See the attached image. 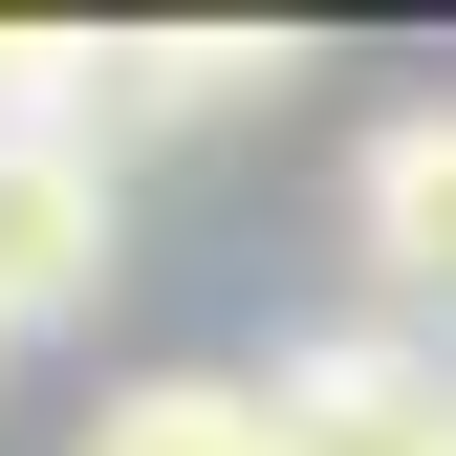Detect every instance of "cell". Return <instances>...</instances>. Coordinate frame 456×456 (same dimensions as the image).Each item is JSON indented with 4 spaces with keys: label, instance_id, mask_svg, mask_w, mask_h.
Returning <instances> with one entry per match:
<instances>
[{
    "label": "cell",
    "instance_id": "obj_7",
    "mask_svg": "<svg viewBox=\"0 0 456 456\" xmlns=\"http://www.w3.org/2000/svg\"><path fill=\"white\" fill-rule=\"evenodd\" d=\"M0 370H22V326H0Z\"/></svg>",
    "mask_w": 456,
    "mask_h": 456
},
{
    "label": "cell",
    "instance_id": "obj_5",
    "mask_svg": "<svg viewBox=\"0 0 456 456\" xmlns=\"http://www.w3.org/2000/svg\"><path fill=\"white\" fill-rule=\"evenodd\" d=\"M66 456H282V391L261 370H131Z\"/></svg>",
    "mask_w": 456,
    "mask_h": 456
},
{
    "label": "cell",
    "instance_id": "obj_6",
    "mask_svg": "<svg viewBox=\"0 0 456 456\" xmlns=\"http://www.w3.org/2000/svg\"><path fill=\"white\" fill-rule=\"evenodd\" d=\"M0 131H109V44L87 22H0Z\"/></svg>",
    "mask_w": 456,
    "mask_h": 456
},
{
    "label": "cell",
    "instance_id": "obj_3",
    "mask_svg": "<svg viewBox=\"0 0 456 456\" xmlns=\"http://www.w3.org/2000/svg\"><path fill=\"white\" fill-rule=\"evenodd\" d=\"M348 261H370V326H456V109H391L348 152Z\"/></svg>",
    "mask_w": 456,
    "mask_h": 456
},
{
    "label": "cell",
    "instance_id": "obj_2",
    "mask_svg": "<svg viewBox=\"0 0 456 456\" xmlns=\"http://www.w3.org/2000/svg\"><path fill=\"white\" fill-rule=\"evenodd\" d=\"M261 391H282V456H456V348L413 326H305Z\"/></svg>",
    "mask_w": 456,
    "mask_h": 456
},
{
    "label": "cell",
    "instance_id": "obj_1",
    "mask_svg": "<svg viewBox=\"0 0 456 456\" xmlns=\"http://www.w3.org/2000/svg\"><path fill=\"white\" fill-rule=\"evenodd\" d=\"M109 261H131V196H109V131H0V326H87Z\"/></svg>",
    "mask_w": 456,
    "mask_h": 456
},
{
    "label": "cell",
    "instance_id": "obj_4",
    "mask_svg": "<svg viewBox=\"0 0 456 456\" xmlns=\"http://www.w3.org/2000/svg\"><path fill=\"white\" fill-rule=\"evenodd\" d=\"M261 87H305V22H131L109 44V131H217Z\"/></svg>",
    "mask_w": 456,
    "mask_h": 456
}]
</instances>
